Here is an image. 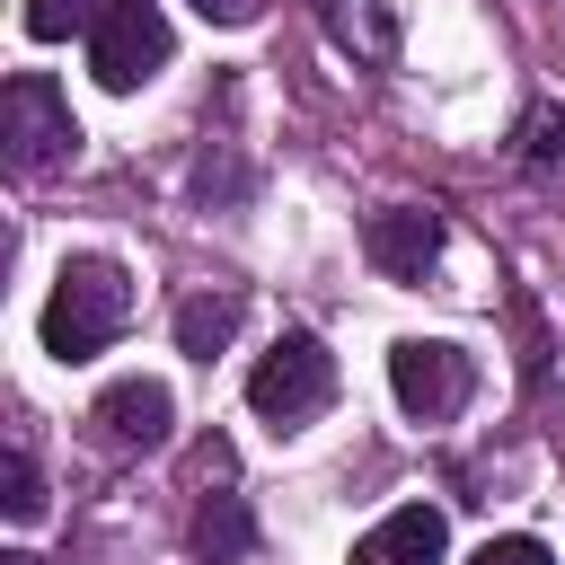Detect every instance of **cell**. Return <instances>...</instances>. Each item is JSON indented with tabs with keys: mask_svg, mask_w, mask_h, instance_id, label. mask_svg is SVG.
Listing matches in <instances>:
<instances>
[{
	"mask_svg": "<svg viewBox=\"0 0 565 565\" xmlns=\"http://www.w3.org/2000/svg\"><path fill=\"white\" fill-rule=\"evenodd\" d=\"M247 539H256V521H247V503H238V494H212V503L194 512V556H203V565L247 556Z\"/></svg>",
	"mask_w": 565,
	"mask_h": 565,
	"instance_id": "cell-10",
	"label": "cell"
},
{
	"mask_svg": "<svg viewBox=\"0 0 565 565\" xmlns=\"http://www.w3.org/2000/svg\"><path fill=\"white\" fill-rule=\"evenodd\" d=\"M230 335H238V291H194V300H177V344H185L194 362H212Z\"/></svg>",
	"mask_w": 565,
	"mask_h": 565,
	"instance_id": "cell-9",
	"label": "cell"
},
{
	"mask_svg": "<svg viewBox=\"0 0 565 565\" xmlns=\"http://www.w3.org/2000/svg\"><path fill=\"white\" fill-rule=\"evenodd\" d=\"M18 565H35V556H18Z\"/></svg>",
	"mask_w": 565,
	"mask_h": 565,
	"instance_id": "cell-17",
	"label": "cell"
},
{
	"mask_svg": "<svg viewBox=\"0 0 565 565\" xmlns=\"http://www.w3.org/2000/svg\"><path fill=\"white\" fill-rule=\"evenodd\" d=\"M168 415H177V406H168V388H159V380H115V388L97 397V415H88V424H97L115 450H159V441H168Z\"/></svg>",
	"mask_w": 565,
	"mask_h": 565,
	"instance_id": "cell-8",
	"label": "cell"
},
{
	"mask_svg": "<svg viewBox=\"0 0 565 565\" xmlns=\"http://www.w3.org/2000/svg\"><path fill=\"white\" fill-rule=\"evenodd\" d=\"M203 18H221V26H238V18H256V0H194Z\"/></svg>",
	"mask_w": 565,
	"mask_h": 565,
	"instance_id": "cell-16",
	"label": "cell"
},
{
	"mask_svg": "<svg viewBox=\"0 0 565 565\" xmlns=\"http://www.w3.org/2000/svg\"><path fill=\"white\" fill-rule=\"evenodd\" d=\"M521 159H530V168L565 159V115H556V106H530V115H521Z\"/></svg>",
	"mask_w": 565,
	"mask_h": 565,
	"instance_id": "cell-13",
	"label": "cell"
},
{
	"mask_svg": "<svg viewBox=\"0 0 565 565\" xmlns=\"http://www.w3.org/2000/svg\"><path fill=\"white\" fill-rule=\"evenodd\" d=\"M327 397H335V353H327L309 327H282V335L256 353V371H247V406H256L274 433L309 424Z\"/></svg>",
	"mask_w": 565,
	"mask_h": 565,
	"instance_id": "cell-2",
	"label": "cell"
},
{
	"mask_svg": "<svg viewBox=\"0 0 565 565\" xmlns=\"http://www.w3.org/2000/svg\"><path fill=\"white\" fill-rule=\"evenodd\" d=\"M124 318H132V282H124V265H115V256H71L62 282H53V300H44V353L88 362L97 344L124 335Z\"/></svg>",
	"mask_w": 565,
	"mask_h": 565,
	"instance_id": "cell-1",
	"label": "cell"
},
{
	"mask_svg": "<svg viewBox=\"0 0 565 565\" xmlns=\"http://www.w3.org/2000/svg\"><path fill=\"white\" fill-rule=\"evenodd\" d=\"M0 124H9V168H18V177H44V168H62V159L79 150V124H71V106H62V88H53L44 71H18V79H9Z\"/></svg>",
	"mask_w": 565,
	"mask_h": 565,
	"instance_id": "cell-3",
	"label": "cell"
},
{
	"mask_svg": "<svg viewBox=\"0 0 565 565\" xmlns=\"http://www.w3.org/2000/svg\"><path fill=\"white\" fill-rule=\"evenodd\" d=\"M35 512H44V477L26 450H9V521H35Z\"/></svg>",
	"mask_w": 565,
	"mask_h": 565,
	"instance_id": "cell-14",
	"label": "cell"
},
{
	"mask_svg": "<svg viewBox=\"0 0 565 565\" xmlns=\"http://www.w3.org/2000/svg\"><path fill=\"white\" fill-rule=\"evenodd\" d=\"M97 9L106 0H26V35L35 44H62L71 26H97Z\"/></svg>",
	"mask_w": 565,
	"mask_h": 565,
	"instance_id": "cell-12",
	"label": "cell"
},
{
	"mask_svg": "<svg viewBox=\"0 0 565 565\" xmlns=\"http://www.w3.org/2000/svg\"><path fill=\"white\" fill-rule=\"evenodd\" d=\"M362 247H371V265L380 274H424L433 256H441V212L433 203H388V212H371V230H362Z\"/></svg>",
	"mask_w": 565,
	"mask_h": 565,
	"instance_id": "cell-6",
	"label": "cell"
},
{
	"mask_svg": "<svg viewBox=\"0 0 565 565\" xmlns=\"http://www.w3.org/2000/svg\"><path fill=\"white\" fill-rule=\"evenodd\" d=\"M388 388H397V406H406V415L450 424V415L468 406L477 371H468V353H459V344H441V335H406V344L388 353Z\"/></svg>",
	"mask_w": 565,
	"mask_h": 565,
	"instance_id": "cell-5",
	"label": "cell"
},
{
	"mask_svg": "<svg viewBox=\"0 0 565 565\" xmlns=\"http://www.w3.org/2000/svg\"><path fill=\"white\" fill-rule=\"evenodd\" d=\"M441 547H450V521L433 503H397L353 539V565H441Z\"/></svg>",
	"mask_w": 565,
	"mask_h": 565,
	"instance_id": "cell-7",
	"label": "cell"
},
{
	"mask_svg": "<svg viewBox=\"0 0 565 565\" xmlns=\"http://www.w3.org/2000/svg\"><path fill=\"white\" fill-rule=\"evenodd\" d=\"M168 62V18H159V0H106L97 9V26H88V71H97V88H141L150 71Z\"/></svg>",
	"mask_w": 565,
	"mask_h": 565,
	"instance_id": "cell-4",
	"label": "cell"
},
{
	"mask_svg": "<svg viewBox=\"0 0 565 565\" xmlns=\"http://www.w3.org/2000/svg\"><path fill=\"white\" fill-rule=\"evenodd\" d=\"M327 18H335V35H344V44L362 53V62H388V53H397V26H388V18L371 9V0H335Z\"/></svg>",
	"mask_w": 565,
	"mask_h": 565,
	"instance_id": "cell-11",
	"label": "cell"
},
{
	"mask_svg": "<svg viewBox=\"0 0 565 565\" xmlns=\"http://www.w3.org/2000/svg\"><path fill=\"white\" fill-rule=\"evenodd\" d=\"M468 565H547V547H539V539H486Z\"/></svg>",
	"mask_w": 565,
	"mask_h": 565,
	"instance_id": "cell-15",
	"label": "cell"
}]
</instances>
